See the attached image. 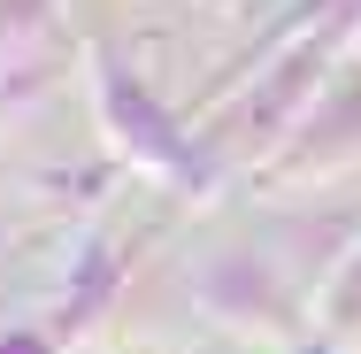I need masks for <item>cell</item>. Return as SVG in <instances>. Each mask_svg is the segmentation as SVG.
I'll return each instance as SVG.
<instances>
[{
    "instance_id": "6da1fadb",
    "label": "cell",
    "mask_w": 361,
    "mask_h": 354,
    "mask_svg": "<svg viewBox=\"0 0 361 354\" xmlns=\"http://www.w3.org/2000/svg\"><path fill=\"white\" fill-rule=\"evenodd\" d=\"M0 354H39V339H16V347H0Z\"/></svg>"
}]
</instances>
